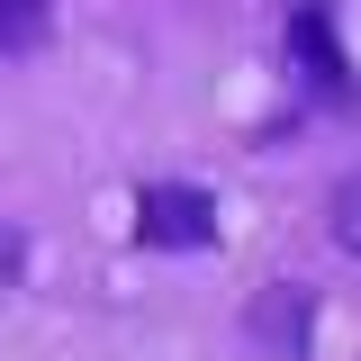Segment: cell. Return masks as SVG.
<instances>
[{"mask_svg": "<svg viewBox=\"0 0 361 361\" xmlns=\"http://www.w3.org/2000/svg\"><path fill=\"white\" fill-rule=\"evenodd\" d=\"M289 73L316 99H334V118L361 109V82L343 73V45H334V0H289Z\"/></svg>", "mask_w": 361, "mask_h": 361, "instance_id": "6da1fadb", "label": "cell"}, {"mask_svg": "<svg viewBox=\"0 0 361 361\" xmlns=\"http://www.w3.org/2000/svg\"><path fill=\"white\" fill-rule=\"evenodd\" d=\"M298 316H307V289H271V298H253V307H244V325H253L262 343H280V353L298 361V353H307V334H298Z\"/></svg>", "mask_w": 361, "mask_h": 361, "instance_id": "3957f363", "label": "cell"}, {"mask_svg": "<svg viewBox=\"0 0 361 361\" xmlns=\"http://www.w3.org/2000/svg\"><path fill=\"white\" fill-rule=\"evenodd\" d=\"M325 226H334V244H343V253H361V172L325 199Z\"/></svg>", "mask_w": 361, "mask_h": 361, "instance_id": "5b68a950", "label": "cell"}, {"mask_svg": "<svg viewBox=\"0 0 361 361\" xmlns=\"http://www.w3.org/2000/svg\"><path fill=\"white\" fill-rule=\"evenodd\" d=\"M45 27H54V9H45V0H0V54H37Z\"/></svg>", "mask_w": 361, "mask_h": 361, "instance_id": "277c9868", "label": "cell"}, {"mask_svg": "<svg viewBox=\"0 0 361 361\" xmlns=\"http://www.w3.org/2000/svg\"><path fill=\"white\" fill-rule=\"evenodd\" d=\"M18 271H27V235L0 217V280H18Z\"/></svg>", "mask_w": 361, "mask_h": 361, "instance_id": "8992f818", "label": "cell"}, {"mask_svg": "<svg viewBox=\"0 0 361 361\" xmlns=\"http://www.w3.org/2000/svg\"><path fill=\"white\" fill-rule=\"evenodd\" d=\"M135 244H145V253H208V244H217V199H208L199 180H145Z\"/></svg>", "mask_w": 361, "mask_h": 361, "instance_id": "7a4b0ae2", "label": "cell"}]
</instances>
